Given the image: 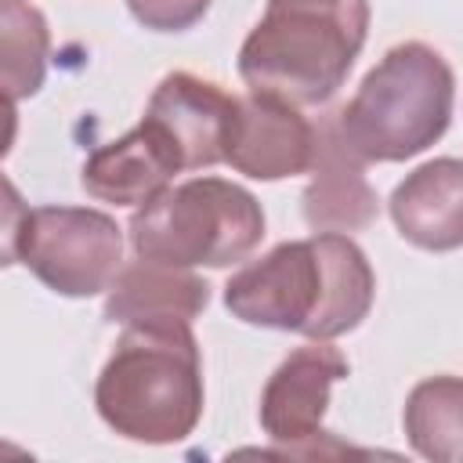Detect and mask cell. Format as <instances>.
<instances>
[{
    "label": "cell",
    "mask_w": 463,
    "mask_h": 463,
    "mask_svg": "<svg viewBox=\"0 0 463 463\" xmlns=\"http://www.w3.org/2000/svg\"><path fill=\"white\" fill-rule=\"evenodd\" d=\"M130 14L152 33H184L210 11V0H127Z\"/></svg>",
    "instance_id": "2e32d148"
},
{
    "label": "cell",
    "mask_w": 463,
    "mask_h": 463,
    "mask_svg": "<svg viewBox=\"0 0 463 463\" xmlns=\"http://www.w3.org/2000/svg\"><path fill=\"white\" fill-rule=\"evenodd\" d=\"M373 293L376 275L362 246L340 232H315L279 242L235 271L224 286V307L246 326L333 340L362 326Z\"/></svg>",
    "instance_id": "6da1fadb"
},
{
    "label": "cell",
    "mask_w": 463,
    "mask_h": 463,
    "mask_svg": "<svg viewBox=\"0 0 463 463\" xmlns=\"http://www.w3.org/2000/svg\"><path fill=\"white\" fill-rule=\"evenodd\" d=\"M235 112H239L235 94L221 90L203 76L170 72L152 90L145 119H152L170 137L184 170H203L228 159Z\"/></svg>",
    "instance_id": "ba28073f"
},
{
    "label": "cell",
    "mask_w": 463,
    "mask_h": 463,
    "mask_svg": "<svg viewBox=\"0 0 463 463\" xmlns=\"http://www.w3.org/2000/svg\"><path fill=\"white\" fill-rule=\"evenodd\" d=\"M409 445L438 463L463 459V376H427L409 391L402 412Z\"/></svg>",
    "instance_id": "5bb4252c"
},
{
    "label": "cell",
    "mask_w": 463,
    "mask_h": 463,
    "mask_svg": "<svg viewBox=\"0 0 463 463\" xmlns=\"http://www.w3.org/2000/svg\"><path fill=\"white\" fill-rule=\"evenodd\" d=\"M311 181L304 188V221L315 232H358L376 217V192L365 181V163L340 141L333 112L315 127Z\"/></svg>",
    "instance_id": "7c38bea8"
},
{
    "label": "cell",
    "mask_w": 463,
    "mask_h": 463,
    "mask_svg": "<svg viewBox=\"0 0 463 463\" xmlns=\"http://www.w3.org/2000/svg\"><path fill=\"white\" fill-rule=\"evenodd\" d=\"M260 239V203L224 177H192L137 206L130 217L134 253L177 268H228L250 257Z\"/></svg>",
    "instance_id": "5b68a950"
},
{
    "label": "cell",
    "mask_w": 463,
    "mask_h": 463,
    "mask_svg": "<svg viewBox=\"0 0 463 463\" xmlns=\"http://www.w3.org/2000/svg\"><path fill=\"white\" fill-rule=\"evenodd\" d=\"M369 33V0H268L239 47L250 90L289 105H326Z\"/></svg>",
    "instance_id": "3957f363"
},
{
    "label": "cell",
    "mask_w": 463,
    "mask_h": 463,
    "mask_svg": "<svg viewBox=\"0 0 463 463\" xmlns=\"http://www.w3.org/2000/svg\"><path fill=\"white\" fill-rule=\"evenodd\" d=\"M181 159L170 145V137L152 123L141 119L130 134L94 148L80 170V184L87 195L116 206H145L156 195H163L181 174Z\"/></svg>",
    "instance_id": "30bf717a"
},
{
    "label": "cell",
    "mask_w": 463,
    "mask_h": 463,
    "mask_svg": "<svg viewBox=\"0 0 463 463\" xmlns=\"http://www.w3.org/2000/svg\"><path fill=\"white\" fill-rule=\"evenodd\" d=\"M452 98L456 76L449 61L434 47L409 40L365 72L354 98L333 112V123L362 163H402L449 130Z\"/></svg>",
    "instance_id": "277c9868"
},
{
    "label": "cell",
    "mask_w": 463,
    "mask_h": 463,
    "mask_svg": "<svg viewBox=\"0 0 463 463\" xmlns=\"http://www.w3.org/2000/svg\"><path fill=\"white\" fill-rule=\"evenodd\" d=\"M47 51H51V33L43 14L25 0H4L0 4V58H4L0 76L11 105L40 90L47 72Z\"/></svg>",
    "instance_id": "9a60e30c"
},
{
    "label": "cell",
    "mask_w": 463,
    "mask_h": 463,
    "mask_svg": "<svg viewBox=\"0 0 463 463\" xmlns=\"http://www.w3.org/2000/svg\"><path fill=\"white\" fill-rule=\"evenodd\" d=\"M347 376V358L329 340H311L297 347L260 391V427L264 434L293 456H326L322 441H333L322 430L329 391Z\"/></svg>",
    "instance_id": "52a82bcc"
},
{
    "label": "cell",
    "mask_w": 463,
    "mask_h": 463,
    "mask_svg": "<svg viewBox=\"0 0 463 463\" xmlns=\"http://www.w3.org/2000/svg\"><path fill=\"white\" fill-rule=\"evenodd\" d=\"M210 286L206 279L192 275V268L163 264L137 257L123 264L116 282L105 297V318L130 326V322H192L206 311Z\"/></svg>",
    "instance_id": "4fadbf2b"
},
{
    "label": "cell",
    "mask_w": 463,
    "mask_h": 463,
    "mask_svg": "<svg viewBox=\"0 0 463 463\" xmlns=\"http://www.w3.org/2000/svg\"><path fill=\"white\" fill-rule=\"evenodd\" d=\"M4 260H22L61 297H94L109 289L123 268V232L109 213L90 206L22 210L7 184Z\"/></svg>",
    "instance_id": "8992f818"
},
{
    "label": "cell",
    "mask_w": 463,
    "mask_h": 463,
    "mask_svg": "<svg viewBox=\"0 0 463 463\" xmlns=\"http://www.w3.org/2000/svg\"><path fill=\"white\" fill-rule=\"evenodd\" d=\"M94 405L130 441L188 438L203 416V362L192 322H130L98 376Z\"/></svg>",
    "instance_id": "7a4b0ae2"
},
{
    "label": "cell",
    "mask_w": 463,
    "mask_h": 463,
    "mask_svg": "<svg viewBox=\"0 0 463 463\" xmlns=\"http://www.w3.org/2000/svg\"><path fill=\"white\" fill-rule=\"evenodd\" d=\"M315 141V123L300 116V105L250 90L239 98L224 163L253 181H282L311 170Z\"/></svg>",
    "instance_id": "9c48e42d"
},
{
    "label": "cell",
    "mask_w": 463,
    "mask_h": 463,
    "mask_svg": "<svg viewBox=\"0 0 463 463\" xmlns=\"http://www.w3.org/2000/svg\"><path fill=\"white\" fill-rule=\"evenodd\" d=\"M391 221L398 235L420 250L449 253L463 246V159L441 156L391 192Z\"/></svg>",
    "instance_id": "8fae6325"
}]
</instances>
